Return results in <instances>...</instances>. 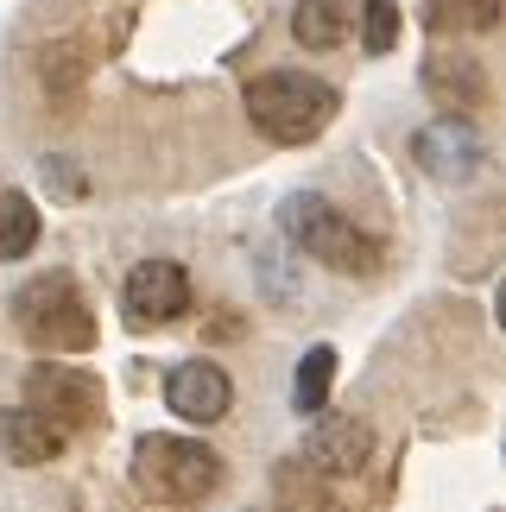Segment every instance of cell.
Here are the masks:
<instances>
[{"label":"cell","instance_id":"obj_1","mask_svg":"<svg viewBox=\"0 0 506 512\" xmlns=\"http://www.w3.org/2000/svg\"><path fill=\"white\" fill-rule=\"evenodd\" d=\"M127 475H133V494L152 506H203L222 487V456L190 437H140Z\"/></svg>","mask_w":506,"mask_h":512},{"label":"cell","instance_id":"obj_2","mask_svg":"<svg viewBox=\"0 0 506 512\" xmlns=\"http://www.w3.org/2000/svg\"><path fill=\"white\" fill-rule=\"evenodd\" d=\"M247 121L279 146H304L336 121V89L304 70H266L247 83Z\"/></svg>","mask_w":506,"mask_h":512},{"label":"cell","instance_id":"obj_3","mask_svg":"<svg viewBox=\"0 0 506 512\" xmlns=\"http://www.w3.org/2000/svg\"><path fill=\"white\" fill-rule=\"evenodd\" d=\"M13 317H19V329H26V342L51 348V354L95 348V310H89L83 291H76L70 272H45V279H32L13 298Z\"/></svg>","mask_w":506,"mask_h":512},{"label":"cell","instance_id":"obj_4","mask_svg":"<svg viewBox=\"0 0 506 512\" xmlns=\"http://www.w3.org/2000/svg\"><path fill=\"white\" fill-rule=\"evenodd\" d=\"M279 222L285 234L298 241L310 260H323L329 272H374L380 266V247L367 241V234L348 222V215L336 203H323V196H285V209H279Z\"/></svg>","mask_w":506,"mask_h":512},{"label":"cell","instance_id":"obj_5","mask_svg":"<svg viewBox=\"0 0 506 512\" xmlns=\"http://www.w3.org/2000/svg\"><path fill=\"white\" fill-rule=\"evenodd\" d=\"M26 411H38L64 437L70 430H89V424H102V380L83 367H64V361H38L26 373Z\"/></svg>","mask_w":506,"mask_h":512},{"label":"cell","instance_id":"obj_6","mask_svg":"<svg viewBox=\"0 0 506 512\" xmlns=\"http://www.w3.org/2000/svg\"><path fill=\"white\" fill-rule=\"evenodd\" d=\"M121 310L133 329H165L190 310V272L178 260H140L121 285Z\"/></svg>","mask_w":506,"mask_h":512},{"label":"cell","instance_id":"obj_7","mask_svg":"<svg viewBox=\"0 0 506 512\" xmlns=\"http://www.w3.org/2000/svg\"><path fill=\"white\" fill-rule=\"evenodd\" d=\"M165 405L178 411L184 424H216L228 405H235V386L216 361H184L165 373Z\"/></svg>","mask_w":506,"mask_h":512},{"label":"cell","instance_id":"obj_8","mask_svg":"<svg viewBox=\"0 0 506 512\" xmlns=\"http://www.w3.org/2000/svg\"><path fill=\"white\" fill-rule=\"evenodd\" d=\"M367 449H374V430H367L361 418H317L304 437V462L317 468V475H355V468L367 462Z\"/></svg>","mask_w":506,"mask_h":512},{"label":"cell","instance_id":"obj_9","mask_svg":"<svg viewBox=\"0 0 506 512\" xmlns=\"http://www.w3.org/2000/svg\"><path fill=\"white\" fill-rule=\"evenodd\" d=\"M424 89L450 108V121H462V114H475L488 102V70H481L469 51H437L431 64H424Z\"/></svg>","mask_w":506,"mask_h":512},{"label":"cell","instance_id":"obj_10","mask_svg":"<svg viewBox=\"0 0 506 512\" xmlns=\"http://www.w3.org/2000/svg\"><path fill=\"white\" fill-rule=\"evenodd\" d=\"M418 165L431 171V177H475L481 165V140H475V127L469 121H437V127H424L418 133Z\"/></svg>","mask_w":506,"mask_h":512},{"label":"cell","instance_id":"obj_11","mask_svg":"<svg viewBox=\"0 0 506 512\" xmlns=\"http://www.w3.org/2000/svg\"><path fill=\"white\" fill-rule=\"evenodd\" d=\"M57 449H64V430L45 424L38 411H0V456L19 462V468H38V462H51Z\"/></svg>","mask_w":506,"mask_h":512},{"label":"cell","instance_id":"obj_12","mask_svg":"<svg viewBox=\"0 0 506 512\" xmlns=\"http://www.w3.org/2000/svg\"><path fill=\"white\" fill-rule=\"evenodd\" d=\"M38 247V209L26 203V190L0 184V260H26Z\"/></svg>","mask_w":506,"mask_h":512},{"label":"cell","instance_id":"obj_13","mask_svg":"<svg viewBox=\"0 0 506 512\" xmlns=\"http://www.w3.org/2000/svg\"><path fill=\"white\" fill-rule=\"evenodd\" d=\"M291 38H298L304 51H336L348 38V19L336 0H298V13H291Z\"/></svg>","mask_w":506,"mask_h":512},{"label":"cell","instance_id":"obj_14","mask_svg":"<svg viewBox=\"0 0 506 512\" xmlns=\"http://www.w3.org/2000/svg\"><path fill=\"white\" fill-rule=\"evenodd\" d=\"M329 386H336V348H310L298 361V380H291V405H298V411H323Z\"/></svg>","mask_w":506,"mask_h":512},{"label":"cell","instance_id":"obj_15","mask_svg":"<svg viewBox=\"0 0 506 512\" xmlns=\"http://www.w3.org/2000/svg\"><path fill=\"white\" fill-rule=\"evenodd\" d=\"M431 26L437 32H494L500 0H431Z\"/></svg>","mask_w":506,"mask_h":512},{"label":"cell","instance_id":"obj_16","mask_svg":"<svg viewBox=\"0 0 506 512\" xmlns=\"http://www.w3.org/2000/svg\"><path fill=\"white\" fill-rule=\"evenodd\" d=\"M361 45L374 57L399 45V7H393V0H367V7H361Z\"/></svg>","mask_w":506,"mask_h":512}]
</instances>
